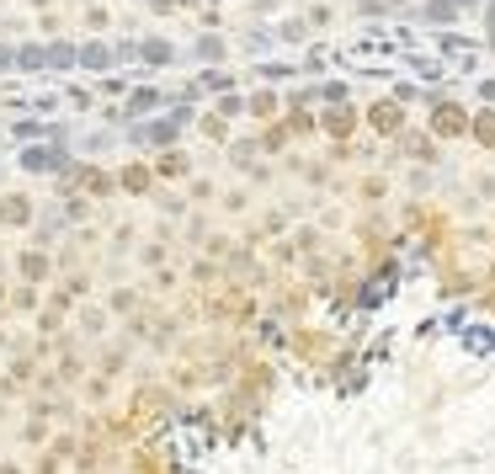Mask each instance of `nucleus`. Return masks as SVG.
<instances>
[{"label": "nucleus", "instance_id": "f257e3e1", "mask_svg": "<svg viewBox=\"0 0 495 474\" xmlns=\"http://www.w3.org/2000/svg\"><path fill=\"white\" fill-rule=\"evenodd\" d=\"M27 165H32V171H43V165H59V150H27Z\"/></svg>", "mask_w": 495, "mask_h": 474}]
</instances>
